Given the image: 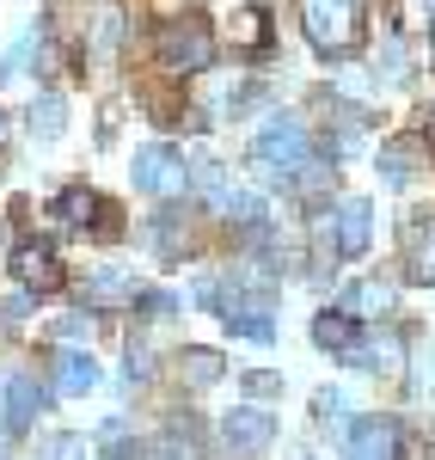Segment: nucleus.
I'll return each instance as SVG.
<instances>
[{"label": "nucleus", "mask_w": 435, "mask_h": 460, "mask_svg": "<svg viewBox=\"0 0 435 460\" xmlns=\"http://www.w3.org/2000/svg\"><path fill=\"white\" fill-rule=\"evenodd\" d=\"M300 13H307V37H313V49L319 56H350L356 43H362V0H300Z\"/></svg>", "instance_id": "f257e3e1"}, {"label": "nucleus", "mask_w": 435, "mask_h": 460, "mask_svg": "<svg viewBox=\"0 0 435 460\" xmlns=\"http://www.w3.org/2000/svg\"><path fill=\"white\" fill-rule=\"evenodd\" d=\"M307 147L313 142H307V129H300L294 117H270V123L257 129V142H252V160H257L264 178H283V184H289L294 166L307 160Z\"/></svg>", "instance_id": "f03ea898"}, {"label": "nucleus", "mask_w": 435, "mask_h": 460, "mask_svg": "<svg viewBox=\"0 0 435 460\" xmlns=\"http://www.w3.org/2000/svg\"><path fill=\"white\" fill-rule=\"evenodd\" d=\"M270 436H276V418L264 411V405H239V411H227L215 429V448L221 460H252L270 448Z\"/></svg>", "instance_id": "7ed1b4c3"}, {"label": "nucleus", "mask_w": 435, "mask_h": 460, "mask_svg": "<svg viewBox=\"0 0 435 460\" xmlns=\"http://www.w3.org/2000/svg\"><path fill=\"white\" fill-rule=\"evenodd\" d=\"M160 62H166V74H203L209 62H215V31H209L203 19L166 25V37H160Z\"/></svg>", "instance_id": "20e7f679"}, {"label": "nucleus", "mask_w": 435, "mask_h": 460, "mask_svg": "<svg viewBox=\"0 0 435 460\" xmlns=\"http://www.w3.org/2000/svg\"><path fill=\"white\" fill-rule=\"evenodd\" d=\"M135 184L147 197H178L184 190V154L172 142H147L135 154Z\"/></svg>", "instance_id": "39448f33"}, {"label": "nucleus", "mask_w": 435, "mask_h": 460, "mask_svg": "<svg viewBox=\"0 0 435 460\" xmlns=\"http://www.w3.org/2000/svg\"><path fill=\"white\" fill-rule=\"evenodd\" d=\"M13 277H19V288H31V295H49V288H62V264H56V252L43 246V240H19Z\"/></svg>", "instance_id": "423d86ee"}, {"label": "nucleus", "mask_w": 435, "mask_h": 460, "mask_svg": "<svg viewBox=\"0 0 435 460\" xmlns=\"http://www.w3.org/2000/svg\"><path fill=\"white\" fill-rule=\"evenodd\" d=\"M221 43L239 49V56H264V49H270V13H257V6L227 13V19H221Z\"/></svg>", "instance_id": "0eeeda50"}, {"label": "nucleus", "mask_w": 435, "mask_h": 460, "mask_svg": "<svg viewBox=\"0 0 435 460\" xmlns=\"http://www.w3.org/2000/svg\"><path fill=\"white\" fill-rule=\"evenodd\" d=\"M368 234H374V209H368L362 197L337 203V252H344V258H362V252H368Z\"/></svg>", "instance_id": "6e6552de"}, {"label": "nucleus", "mask_w": 435, "mask_h": 460, "mask_svg": "<svg viewBox=\"0 0 435 460\" xmlns=\"http://www.w3.org/2000/svg\"><path fill=\"white\" fill-rule=\"evenodd\" d=\"M0 405H6L13 424H31L37 411H43V387H37L31 375H0Z\"/></svg>", "instance_id": "1a4fd4ad"}, {"label": "nucleus", "mask_w": 435, "mask_h": 460, "mask_svg": "<svg viewBox=\"0 0 435 460\" xmlns=\"http://www.w3.org/2000/svg\"><path fill=\"white\" fill-rule=\"evenodd\" d=\"M393 442H399V429L387 424V418H368V424L350 429V448L362 460H393Z\"/></svg>", "instance_id": "9d476101"}, {"label": "nucleus", "mask_w": 435, "mask_h": 460, "mask_svg": "<svg viewBox=\"0 0 435 460\" xmlns=\"http://www.w3.org/2000/svg\"><path fill=\"white\" fill-rule=\"evenodd\" d=\"M313 344H319V350L350 356V350H356V319H350V314H319V319H313Z\"/></svg>", "instance_id": "9b49d317"}, {"label": "nucleus", "mask_w": 435, "mask_h": 460, "mask_svg": "<svg viewBox=\"0 0 435 460\" xmlns=\"http://www.w3.org/2000/svg\"><path fill=\"white\" fill-rule=\"evenodd\" d=\"M56 387H62V393H92V387H99V368H92V356L62 350V356H56Z\"/></svg>", "instance_id": "f8f14e48"}, {"label": "nucleus", "mask_w": 435, "mask_h": 460, "mask_svg": "<svg viewBox=\"0 0 435 460\" xmlns=\"http://www.w3.org/2000/svg\"><path fill=\"white\" fill-rule=\"evenodd\" d=\"M411 252H417L411 258V277L417 283H435V221H423V215L411 221Z\"/></svg>", "instance_id": "ddd939ff"}, {"label": "nucleus", "mask_w": 435, "mask_h": 460, "mask_svg": "<svg viewBox=\"0 0 435 460\" xmlns=\"http://www.w3.org/2000/svg\"><path fill=\"white\" fill-rule=\"evenodd\" d=\"M411 160H417L411 136H399V142L380 147V172H387V184H405V178H411Z\"/></svg>", "instance_id": "4468645a"}, {"label": "nucleus", "mask_w": 435, "mask_h": 460, "mask_svg": "<svg viewBox=\"0 0 435 460\" xmlns=\"http://www.w3.org/2000/svg\"><path fill=\"white\" fill-rule=\"evenodd\" d=\"M178 375L190 381V387H209V381H221V356L215 350H184Z\"/></svg>", "instance_id": "2eb2a0df"}, {"label": "nucleus", "mask_w": 435, "mask_h": 460, "mask_svg": "<svg viewBox=\"0 0 435 460\" xmlns=\"http://www.w3.org/2000/svg\"><path fill=\"white\" fill-rule=\"evenodd\" d=\"M92 209H99V197H92V190H62V197H56V215H62L68 227H86Z\"/></svg>", "instance_id": "dca6fc26"}, {"label": "nucleus", "mask_w": 435, "mask_h": 460, "mask_svg": "<svg viewBox=\"0 0 435 460\" xmlns=\"http://www.w3.org/2000/svg\"><path fill=\"white\" fill-rule=\"evenodd\" d=\"M387 307H393V295H387L380 283H368V288H350V307H344V314L368 319V314H387Z\"/></svg>", "instance_id": "f3484780"}, {"label": "nucleus", "mask_w": 435, "mask_h": 460, "mask_svg": "<svg viewBox=\"0 0 435 460\" xmlns=\"http://www.w3.org/2000/svg\"><path fill=\"white\" fill-rule=\"evenodd\" d=\"M31 129L43 136V142H49V136L62 129V105H56V99H37V111H31Z\"/></svg>", "instance_id": "a211bd4d"}, {"label": "nucleus", "mask_w": 435, "mask_h": 460, "mask_svg": "<svg viewBox=\"0 0 435 460\" xmlns=\"http://www.w3.org/2000/svg\"><path fill=\"white\" fill-rule=\"evenodd\" d=\"M153 246H160V252H184V221L172 209H166V221H160V227H153Z\"/></svg>", "instance_id": "6ab92c4d"}, {"label": "nucleus", "mask_w": 435, "mask_h": 460, "mask_svg": "<svg viewBox=\"0 0 435 460\" xmlns=\"http://www.w3.org/2000/svg\"><path fill=\"white\" fill-rule=\"evenodd\" d=\"M43 460H86V442L80 436H49L43 442Z\"/></svg>", "instance_id": "aec40b11"}, {"label": "nucleus", "mask_w": 435, "mask_h": 460, "mask_svg": "<svg viewBox=\"0 0 435 460\" xmlns=\"http://www.w3.org/2000/svg\"><path fill=\"white\" fill-rule=\"evenodd\" d=\"M86 227H92V234H99V240H117V234H123V221H117V209H110V203H99V209H92V221H86Z\"/></svg>", "instance_id": "412c9836"}, {"label": "nucleus", "mask_w": 435, "mask_h": 460, "mask_svg": "<svg viewBox=\"0 0 435 460\" xmlns=\"http://www.w3.org/2000/svg\"><path fill=\"white\" fill-rule=\"evenodd\" d=\"M399 338H393V332H380V338H374V368H399Z\"/></svg>", "instance_id": "4be33fe9"}, {"label": "nucleus", "mask_w": 435, "mask_h": 460, "mask_svg": "<svg viewBox=\"0 0 435 460\" xmlns=\"http://www.w3.org/2000/svg\"><path fill=\"white\" fill-rule=\"evenodd\" d=\"M56 338H62V344H68V338H92V319H86V314L62 319V325H56Z\"/></svg>", "instance_id": "5701e85b"}, {"label": "nucleus", "mask_w": 435, "mask_h": 460, "mask_svg": "<svg viewBox=\"0 0 435 460\" xmlns=\"http://www.w3.org/2000/svg\"><path fill=\"white\" fill-rule=\"evenodd\" d=\"M160 314H178L172 295H142V319H160Z\"/></svg>", "instance_id": "b1692460"}, {"label": "nucleus", "mask_w": 435, "mask_h": 460, "mask_svg": "<svg viewBox=\"0 0 435 460\" xmlns=\"http://www.w3.org/2000/svg\"><path fill=\"white\" fill-rule=\"evenodd\" d=\"M0 314H6V319H25V314H31V288H25V295H6V301H0Z\"/></svg>", "instance_id": "393cba45"}, {"label": "nucleus", "mask_w": 435, "mask_h": 460, "mask_svg": "<svg viewBox=\"0 0 435 460\" xmlns=\"http://www.w3.org/2000/svg\"><path fill=\"white\" fill-rule=\"evenodd\" d=\"M337 405H344L337 393H319V399H313V418H337Z\"/></svg>", "instance_id": "a878e982"}, {"label": "nucleus", "mask_w": 435, "mask_h": 460, "mask_svg": "<svg viewBox=\"0 0 435 460\" xmlns=\"http://www.w3.org/2000/svg\"><path fill=\"white\" fill-rule=\"evenodd\" d=\"M153 6H160V13H172V6H184V0H153Z\"/></svg>", "instance_id": "bb28decb"}, {"label": "nucleus", "mask_w": 435, "mask_h": 460, "mask_svg": "<svg viewBox=\"0 0 435 460\" xmlns=\"http://www.w3.org/2000/svg\"><path fill=\"white\" fill-rule=\"evenodd\" d=\"M423 136H430V147H435V117H430V123H423Z\"/></svg>", "instance_id": "cd10ccee"}]
</instances>
